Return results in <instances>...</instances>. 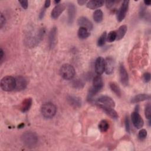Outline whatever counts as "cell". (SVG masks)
<instances>
[{
  "label": "cell",
  "instance_id": "6da1fadb",
  "mask_svg": "<svg viewBox=\"0 0 151 151\" xmlns=\"http://www.w3.org/2000/svg\"><path fill=\"white\" fill-rule=\"evenodd\" d=\"M44 34L45 29L44 28L40 29L36 32L31 34L28 37L26 38L25 44L28 47H34L41 41Z\"/></svg>",
  "mask_w": 151,
  "mask_h": 151
},
{
  "label": "cell",
  "instance_id": "7a4b0ae2",
  "mask_svg": "<svg viewBox=\"0 0 151 151\" xmlns=\"http://www.w3.org/2000/svg\"><path fill=\"white\" fill-rule=\"evenodd\" d=\"M21 140L23 143L29 147H34L38 142L37 134L32 132H25L21 136Z\"/></svg>",
  "mask_w": 151,
  "mask_h": 151
},
{
  "label": "cell",
  "instance_id": "3957f363",
  "mask_svg": "<svg viewBox=\"0 0 151 151\" xmlns=\"http://www.w3.org/2000/svg\"><path fill=\"white\" fill-rule=\"evenodd\" d=\"M0 86L2 90L5 91H11L15 88V78L9 76L3 77L1 80Z\"/></svg>",
  "mask_w": 151,
  "mask_h": 151
},
{
  "label": "cell",
  "instance_id": "277c9868",
  "mask_svg": "<svg viewBox=\"0 0 151 151\" xmlns=\"http://www.w3.org/2000/svg\"><path fill=\"white\" fill-rule=\"evenodd\" d=\"M56 106L51 103H46L44 104L41 108V112L42 116L46 119L52 118L56 113Z\"/></svg>",
  "mask_w": 151,
  "mask_h": 151
},
{
  "label": "cell",
  "instance_id": "5b68a950",
  "mask_svg": "<svg viewBox=\"0 0 151 151\" xmlns=\"http://www.w3.org/2000/svg\"><path fill=\"white\" fill-rule=\"evenodd\" d=\"M61 76L65 80H71L75 76V70L73 65L69 64H63L60 70Z\"/></svg>",
  "mask_w": 151,
  "mask_h": 151
},
{
  "label": "cell",
  "instance_id": "8992f818",
  "mask_svg": "<svg viewBox=\"0 0 151 151\" xmlns=\"http://www.w3.org/2000/svg\"><path fill=\"white\" fill-rule=\"evenodd\" d=\"M97 105H102L104 106H108L111 107H114L115 106L114 101L109 96H101L99 97L96 101Z\"/></svg>",
  "mask_w": 151,
  "mask_h": 151
},
{
  "label": "cell",
  "instance_id": "52a82bcc",
  "mask_svg": "<svg viewBox=\"0 0 151 151\" xmlns=\"http://www.w3.org/2000/svg\"><path fill=\"white\" fill-rule=\"evenodd\" d=\"M129 1H124L118 10L117 14V19L119 22L122 21L125 18L129 8Z\"/></svg>",
  "mask_w": 151,
  "mask_h": 151
},
{
  "label": "cell",
  "instance_id": "ba28073f",
  "mask_svg": "<svg viewBox=\"0 0 151 151\" xmlns=\"http://www.w3.org/2000/svg\"><path fill=\"white\" fill-rule=\"evenodd\" d=\"M133 124L136 129H141L144 124V122L137 111H134L131 115Z\"/></svg>",
  "mask_w": 151,
  "mask_h": 151
},
{
  "label": "cell",
  "instance_id": "9c48e42d",
  "mask_svg": "<svg viewBox=\"0 0 151 151\" xmlns=\"http://www.w3.org/2000/svg\"><path fill=\"white\" fill-rule=\"evenodd\" d=\"M57 42V28L54 27L51 29L48 35V46L50 49L54 48Z\"/></svg>",
  "mask_w": 151,
  "mask_h": 151
},
{
  "label": "cell",
  "instance_id": "30bf717a",
  "mask_svg": "<svg viewBox=\"0 0 151 151\" xmlns=\"http://www.w3.org/2000/svg\"><path fill=\"white\" fill-rule=\"evenodd\" d=\"M94 67L97 75L102 74L105 70V60L101 57H97L95 61Z\"/></svg>",
  "mask_w": 151,
  "mask_h": 151
},
{
  "label": "cell",
  "instance_id": "8fae6325",
  "mask_svg": "<svg viewBox=\"0 0 151 151\" xmlns=\"http://www.w3.org/2000/svg\"><path fill=\"white\" fill-rule=\"evenodd\" d=\"M119 76H120V81L122 83V84H123L124 86L128 85L129 76L123 64H121L119 67Z\"/></svg>",
  "mask_w": 151,
  "mask_h": 151
},
{
  "label": "cell",
  "instance_id": "7c38bea8",
  "mask_svg": "<svg viewBox=\"0 0 151 151\" xmlns=\"http://www.w3.org/2000/svg\"><path fill=\"white\" fill-rule=\"evenodd\" d=\"M103 81L100 75H97V76L94 77L93 81V86L91 87V88L96 93H97L103 88Z\"/></svg>",
  "mask_w": 151,
  "mask_h": 151
},
{
  "label": "cell",
  "instance_id": "4fadbf2b",
  "mask_svg": "<svg viewBox=\"0 0 151 151\" xmlns=\"http://www.w3.org/2000/svg\"><path fill=\"white\" fill-rule=\"evenodd\" d=\"M67 100L68 104L74 108L77 109L81 106V104H82L81 99V98L77 96L69 95L67 97Z\"/></svg>",
  "mask_w": 151,
  "mask_h": 151
},
{
  "label": "cell",
  "instance_id": "5bb4252c",
  "mask_svg": "<svg viewBox=\"0 0 151 151\" xmlns=\"http://www.w3.org/2000/svg\"><path fill=\"white\" fill-rule=\"evenodd\" d=\"M77 24L80 27L86 28L88 31H90L93 29V25L92 22L85 17H80L77 20Z\"/></svg>",
  "mask_w": 151,
  "mask_h": 151
},
{
  "label": "cell",
  "instance_id": "9a60e30c",
  "mask_svg": "<svg viewBox=\"0 0 151 151\" xmlns=\"http://www.w3.org/2000/svg\"><path fill=\"white\" fill-rule=\"evenodd\" d=\"M114 61L111 57L106 58L105 60V70L104 71L107 74H111L114 70Z\"/></svg>",
  "mask_w": 151,
  "mask_h": 151
},
{
  "label": "cell",
  "instance_id": "2e32d148",
  "mask_svg": "<svg viewBox=\"0 0 151 151\" xmlns=\"http://www.w3.org/2000/svg\"><path fill=\"white\" fill-rule=\"evenodd\" d=\"M65 8V5L64 4H58L55 6L51 11V16L53 19L58 18L62 12L64 11Z\"/></svg>",
  "mask_w": 151,
  "mask_h": 151
},
{
  "label": "cell",
  "instance_id": "e0dca14e",
  "mask_svg": "<svg viewBox=\"0 0 151 151\" xmlns=\"http://www.w3.org/2000/svg\"><path fill=\"white\" fill-rule=\"evenodd\" d=\"M98 106L104 112L107 114L109 116H110L111 118L113 119H117L119 117L117 113L114 110L113 107H108V106H104L102 105H98Z\"/></svg>",
  "mask_w": 151,
  "mask_h": 151
},
{
  "label": "cell",
  "instance_id": "ac0fdd59",
  "mask_svg": "<svg viewBox=\"0 0 151 151\" xmlns=\"http://www.w3.org/2000/svg\"><path fill=\"white\" fill-rule=\"evenodd\" d=\"M16 86L15 90L17 91H21L24 90L27 85V81L26 79L22 76H18L15 78Z\"/></svg>",
  "mask_w": 151,
  "mask_h": 151
},
{
  "label": "cell",
  "instance_id": "d6986e66",
  "mask_svg": "<svg viewBox=\"0 0 151 151\" xmlns=\"http://www.w3.org/2000/svg\"><path fill=\"white\" fill-rule=\"evenodd\" d=\"M68 24H72L76 16V7L72 3L68 4Z\"/></svg>",
  "mask_w": 151,
  "mask_h": 151
},
{
  "label": "cell",
  "instance_id": "ffe728a7",
  "mask_svg": "<svg viewBox=\"0 0 151 151\" xmlns=\"http://www.w3.org/2000/svg\"><path fill=\"white\" fill-rule=\"evenodd\" d=\"M32 100L31 97H28L25 99L21 104L20 108H19L20 110L23 113L28 111L30 109L32 106Z\"/></svg>",
  "mask_w": 151,
  "mask_h": 151
},
{
  "label": "cell",
  "instance_id": "44dd1931",
  "mask_svg": "<svg viewBox=\"0 0 151 151\" xmlns=\"http://www.w3.org/2000/svg\"><path fill=\"white\" fill-rule=\"evenodd\" d=\"M150 99V96L149 94H139L134 96L131 99V103H137L140 101H143L145 100H147Z\"/></svg>",
  "mask_w": 151,
  "mask_h": 151
},
{
  "label": "cell",
  "instance_id": "7402d4cb",
  "mask_svg": "<svg viewBox=\"0 0 151 151\" xmlns=\"http://www.w3.org/2000/svg\"><path fill=\"white\" fill-rule=\"evenodd\" d=\"M104 1H96V0H91L87 2L86 6L88 8L91 9H95L99 8L103 5Z\"/></svg>",
  "mask_w": 151,
  "mask_h": 151
},
{
  "label": "cell",
  "instance_id": "603a6c76",
  "mask_svg": "<svg viewBox=\"0 0 151 151\" xmlns=\"http://www.w3.org/2000/svg\"><path fill=\"white\" fill-rule=\"evenodd\" d=\"M127 27L126 25H123L122 26H120L118 30L116 32V40H120L121 39H122L124 36L125 35L126 32H127Z\"/></svg>",
  "mask_w": 151,
  "mask_h": 151
},
{
  "label": "cell",
  "instance_id": "cb8c5ba5",
  "mask_svg": "<svg viewBox=\"0 0 151 151\" xmlns=\"http://www.w3.org/2000/svg\"><path fill=\"white\" fill-rule=\"evenodd\" d=\"M77 35L80 39L84 40L88 38L90 35V33L86 28L83 27H80L77 32Z\"/></svg>",
  "mask_w": 151,
  "mask_h": 151
},
{
  "label": "cell",
  "instance_id": "d4e9b609",
  "mask_svg": "<svg viewBox=\"0 0 151 151\" xmlns=\"http://www.w3.org/2000/svg\"><path fill=\"white\" fill-rule=\"evenodd\" d=\"M109 87L111 90L118 97H120L122 92L119 86L115 82H110L109 83Z\"/></svg>",
  "mask_w": 151,
  "mask_h": 151
},
{
  "label": "cell",
  "instance_id": "484cf974",
  "mask_svg": "<svg viewBox=\"0 0 151 151\" xmlns=\"http://www.w3.org/2000/svg\"><path fill=\"white\" fill-rule=\"evenodd\" d=\"M103 13L101 9H96L93 13V19L97 23H100L103 21Z\"/></svg>",
  "mask_w": 151,
  "mask_h": 151
},
{
  "label": "cell",
  "instance_id": "4316f807",
  "mask_svg": "<svg viewBox=\"0 0 151 151\" xmlns=\"http://www.w3.org/2000/svg\"><path fill=\"white\" fill-rule=\"evenodd\" d=\"M71 86L75 88L81 89L84 86V82L80 79H76L72 81Z\"/></svg>",
  "mask_w": 151,
  "mask_h": 151
},
{
  "label": "cell",
  "instance_id": "83f0119b",
  "mask_svg": "<svg viewBox=\"0 0 151 151\" xmlns=\"http://www.w3.org/2000/svg\"><path fill=\"white\" fill-rule=\"evenodd\" d=\"M109 128V124L107 120H102L99 124V129L101 132H106Z\"/></svg>",
  "mask_w": 151,
  "mask_h": 151
},
{
  "label": "cell",
  "instance_id": "f1b7e54d",
  "mask_svg": "<svg viewBox=\"0 0 151 151\" xmlns=\"http://www.w3.org/2000/svg\"><path fill=\"white\" fill-rule=\"evenodd\" d=\"M106 39H107V33L106 31H104L99 37L97 41V45L99 47H101L104 45L105 44Z\"/></svg>",
  "mask_w": 151,
  "mask_h": 151
},
{
  "label": "cell",
  "instance_id": "f546056e",
  "mask_svg": "<svg viewBox=\"0 0 151 151\" xmlns=\"http://www.w3.org/2000/svg\"><path fill=\"white\" fill-rule=\"evenodd\" d=\"M115 40H116V32L115 31H111L108 34L106 40L109 42H112Z\"/></svg>",
  "mask_w": 151,
  "mask_h": 151
},
{
  "label": "cell",
  "instance_id": "4dcf8cb0",
  "mask_svg": "<svg viewBox=\"0 0 151 151\" xmlns=\"http://www.w3.org/2000/svg\"><path fill=\"white\" fill-rule=\"evenodd\" d=\"M145 116L146 117L149 119L150 120V117H151V111H150V104L149 103H148L146 107H145Z\"/></svg>",
  "mask_w": 151,
  "mask_h": 151
},
{
  "label": "cell",
  "instance_id": "1f68e13d",
  "mask_svg": "<svg viewBox=\"0 0 151 151\" xmlns=\"http://www.w3.org/2000/svg\"><path fill=\"white\" fill-rule=\"evenodd\" d=\"M147 131L146 129H141L139 132V133H138V137L139 139L140 140H143L144 139H145L147 136Z\"/></svg>",
  "mask_w": 151,
  "mask_h": 151
},
{
  "label": "cell",
  "instance_id": "d6a6232c",
  "mask_svg": "<svg viewBox=\"0 0 151 151\" xmlns=\"http://www.w3.org/2000/svg\"><path fill=\"white\" fill-rule=\"evenodd\" d=\"M143 79L145 83H148L150 80V74L148 72H146L143 75Z\"/></svg>",
  "mask_w": 151,
  "mask_h": 151
},
{
  "label": "cell",
  "instance_id": "836d02e7",
  "mask_svg": "<svg viewBox=\"0 0 151 151\" xmlns=\"http://www.w3.org/2000/svg\"><path fill=\"white\" fill-rule=\"evenodd\" d=\"M125 127H126V132L128 133H130V122H129V117L127 116L125 118Z\"/></svg>",
  "mask_w": 151,
  "mask_h": 151
},
{
  "label": "cell",
  "instance_id": "e575fe53",
  "mask_svg": "<svg viewBox=\"0 0 151 151\" xmlns=\"http://www.w3.org/2000/svg\"><path fill=\"white\" fill-rule=\"evenodd\" d=\"M5 17L3 15V14H1V18H0V28H2L3 27V26L5 24Z\"/></svg>",
  "mask_w": 151,
  "mask_h": 151
},
{
  "label": "cell",
  "instance_id": "d590c367",
  "mask_svg": "<svg viewBox=\"0 0 151 151\" xmlns=\"http://www.w3.org/2000/svg\"><path fill=\"white\" fill-rule=\"evenodd\" d=\"M19 3L21 4V6L24 8V9H27L28 8V2L27 1H19Z\"/></svg>",
  "mask_w": 151,
  "mask_h": 151
},
{
  "label": "cell",
  "instance_id": "8d00e7d4",
  "mask_svg": "<svg viewBox=\"0 0 151 151\" xmlns=\"http://www.w3.org/2000/svg\"><path fill=\"white\" fill-rule=\"evenodd\" d=\"M114 3H115L114 1H107L106 2V5L108 8H111L112 6H113Z\"/></svg>",
  "mask_w": 151,
  "mask_h": 151
},
{
  "label": "cell",
  "instance_id": "74e56055",
  "mask_svg": "<svg viewBox=\"0 0 151 151\" xmlns=\"http://www.w3.org/2000/svg\"><path fill=\"white\" fill-rule=\"evenodd\" d=\"M45 9L46 8L44 6L41 9V11L40 12V14H39V18L40 19L43 18V17L44 16V14H45Z\"/></svg>",
  "mask_w": 151,
  "mask_h": 151
},
{
  "label": "cell",
  "instance_id": "f35d334b",
  "mask_svg": "<svg viewBox=\"0 0 151 151\" xmlns=\"http://www.w3.org/2000/svg\"><path fill=\"white\" fill-rule=\"evenodd\" d=\"M50 4H51V1H49V0H47V1H45V4H44V6L45 8H48L50 6Z\"/></svg>",
  "mask_w": 151,
  "mask_h": 151
},
{
  "label": "cell",
  "instance_id": "ab89813d",
  "mask_svg": "<svg viewBox=\"0 0 151 151\" xmlns=\"http://www.w3.org/2000/svg\"><path fill=\"white\" fill-rule=\"evenodd\" d=\"M4 51L2 48H1L0 50V61H1L4 58Z\"/></svg>",
  "mask_w": 151,
  "mask_h": 151
},
{
  "label": "cell",
  "instance_id": "60d3db41",
  "mask_svg": "<svg viewBox=\"0 0 151 151\" xmlns=\"http://www.w3.org/2000/svg\"><path fill=\"white\" fill-rule=\"evenodd\" d=\"M78 4L80 5H84L85 4L87 3V1H84V0H78L77 1Z\"/></svg>",
  "mask_w": 151,
  "mask_h": 151
},
{
  "label": "cell",
  "instance_id": "b9f144b4",
  "mask_svg": "<svg viewBox=\"0 0 151 151\" xmlns=\"http://www.w3.org/2000/svg\"><path fill=\"white\" fill-rule=\"evenodd\" d=\"M144 4L145 5L147 6H149L151 4V1H144Z\"/></svg>",
  "mask_w": 151,
  "mask_h": 151
},
{
  "label": "cell",
  "instance_id": "7bdbcfd3",
  "mask_svg": "<svg viewBox=\"0 0 151 151\" xmlns=\"http://www.w3.org/2000/svg\"><path fill=\"white\" fill-rule=\"evenodd\" d=\"M54 2L56 5H57V4H58L60 2V1H54Z\"/></svg>",
  "mask_w": 151,
  "mask_h": 151
}]
</instances>
